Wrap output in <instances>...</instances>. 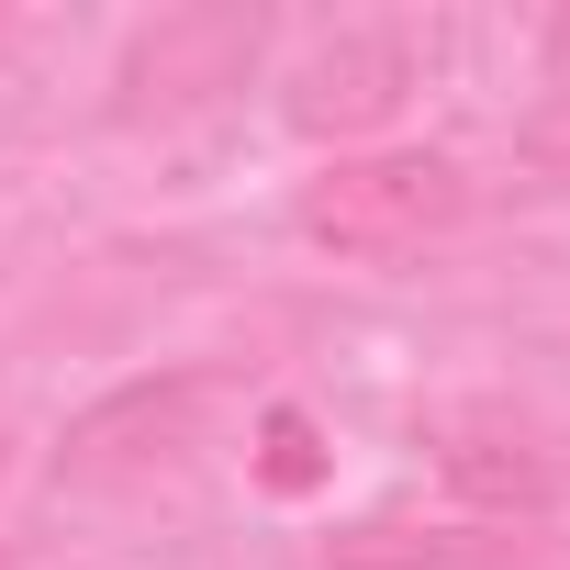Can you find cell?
<instances>
[{"instance_id": "5", "label": "cell", "mask_w": 570, "mask_h": 570, "mask_svg": "<svg viewBox=\"0 0 570 570\" xmlns=\"http://www.w3.org/2000/svg\"><path fill=\"white\" fill-rule=\"evenodd\" d=\"M448 481H459L481 514H537V503H548V459H537L525 436H503V425H459V436H448Z\"/></svg>"}, {"instance_id": "3", "label": "cell", "mask_w": 570, "mask_h": 570, "mask_svg": "<svg viewBox=\"0 0 570 570\" xmlns=\"http://www.w3.org/2000/svg\"><path fill=\"white\" fill-rule=\"evenodd\" d=\"M257 68V12H224V0H213V12H168L135 57H124V90L135 101H202V90H235Z\"/></svg>"}, {"instance_id": "7", "label": "cell", "mask_w": 570, "mask_h": 570, "mask_svg": "<svg viewBox=\"0 0 570 570\" xmlns=\"http://www.w3.org/2000/svg\"><path fill=\"white\" fill-rule=\"evenodd\" d=\"M257 481H268V492H314V481H325V448H314V414H292V403H279V414L257 425Z\"/></svg>"}, {"instance_id": "6", "label": "cell", "mask_w": 570, "mask_h": 570, "mask_svg": "<svg viewBox=\"0 0 570 570\" xmlns=\"http://www.w3.org/2000/svg\"><path fill=\"white\" fill-rule=\"evenodd\" d=\"M514 537H470V525H347L325 559L336 570H492Z\"/></svg>"}, {"instance_id": "4", "label": "cell", "mask_w": 570, "mask_h": 570, "mask_svg": "<svg viewBox=\"0 0 570 570\" xmlns=\"http://www.w3.org/2000/svg\"><path fill=\"white\" fill-rule=\"evenodd\" d=\"M403 90H414V46H403V35H336V46L303 68L292 124H303V135H370V124L403 112Z\"/></svg>"}, {"instance_id": "1", "label": "cell", "mask_w": 570, "mask_h": 570, "mask_svg": "<svg viewBox=\"0 0 570 570\" xmlns=\"http://www.w3.org/2000/svg\"><path fill=\"white\" fill-rule=\"evenodd\" d=\"M459 213H470V179H459V157H436V146L336 157V168L303 190V235L336 246V257H414V246H436Z\"/></svg>"}, {"instance_id": "8", "label": "cell", "mask_w": 570, "mask_h": 570, "mask_svg": "<svg viewBox=\"0 0 570 570\" xmlns=\"http://www.w3.org/2000/svg\"><path fill=\"white\" fill-rule=\"evenodd\" d=\"M525 168H548V179H570V90L525 124Z\"/></svg>"}, {"instance_id": "2", "label": "cell", "mask_w": 570, "mask_h": 570, "mask_svg": "<svg viewBox=\"0 0 570 570\" xmlns=\"http://www.w3.org/2000/svg\"><path fill=\"white\" fill-rule=\"evenodd\" d=\"M190 425H202V381H135V392H112L101 414H79V425H68L57 470H68V481L157 470V459H179V448H190Z\"/></svg>"}, {"instance_id": "9", "label": "cell", "mask_w": 570, "mask_h": 570, "mask_svg": "<svg viewBox=\"0 0 570 570\" xmlns=\"http://www.w3.org/2000/svg\"><path fill=\"white\" fill-rule=\"evenodd\" d=\"M0 570H12V559H0Z\"/></svg>"}]
</instances>
